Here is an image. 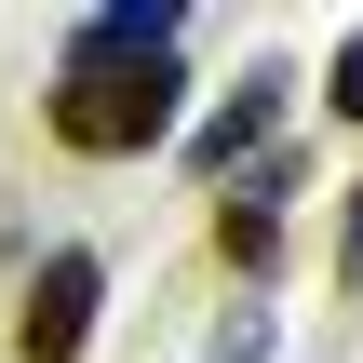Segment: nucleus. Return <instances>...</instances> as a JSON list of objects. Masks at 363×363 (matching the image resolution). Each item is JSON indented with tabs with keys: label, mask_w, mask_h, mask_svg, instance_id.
I'll return each mask as SVG.
<instances>
[{
	"label": "nucleus",
	"mask_w": 363,
	"mask_h": 363,
	"mask_svg": "<svg viewBox=\"0 0 363 363\" xmlns=\"http://www.w3.org/2000/svg\"><path fill=\"white\" fill-rule=\"evenodd\" d=\"M175 108H189V67H175V13H162V0H148V13H135V0L94 13V27L67 40L54 94H40L54 148H81V162H135V148H162Z\"/></svg>",
	"instance_id": "f257e3e1"
},
{
	"label": "nucleus",
	"mask_w": 363,
	"mask_h": 363,
	"mask_svg": "<svg viewBox=\"0 0 363 363\" xmlns=\"http://www.w3.org/2000/svg\"><path fill=\"white\" fill-rule=\"evenodd\" d=\"M94 296H108V269H94L81 242H54V256L27 269V310H13V363H81V337H94Z\"/></svg>",
	"instance_id": "f03ea898"
},
{
	"label": "nucleus",
	"mask_w": 363,
	"mask_h": 363,
	"mask_svg": "<svg viewBox=\"0 0 363 363\" xmlns=\"http://www.w3.org/2000/svg\"><path fill=\"white\" fill-rule=\"evenodd\" d=\"M269 121H283V67H256V81L189 135V175H242V148H269Z\"/></svg>",
	"instance_id": "7ed1b4c3"
},
{
	"label": "nucleus",
	"mask_w": 363,
	"mask_h": 363,
	"mask_svg": "<svg viewBox=\"0 0 363 363\" xmlns=\"http://www.w3.org/2000/svg\"><path fill=\"white\" fill-rule=\"evenodd\" d=\"M216 256H229L242 283H269V256H283V202H256V189H229V202H216Z\"/></svg>",
	"instance_id": "20e7f679"
},
{
	"label": "nucleus",
	"mask_w": 363,
	"mask_h": 363,
	"mask_svg": "<svg viewBox=\"0 0 363 363\" xmlns=\"http://www.w3.org/2000/svg\"><path fill=\"white\" fill-rule=\"evenodd\" d=\"M323 108H337V121H363V40H337V67H323Z\"/></svg>",
	"instance_id": "39448f33"
},
{
	"label": "nucleus",
	"mask_w": 363,
	"mask_h": 363,
	"mask_svg": "<svg viewBox=\"0 0 363 363\" xmlns=\"http://www.w3.org/2000/svg\"><path fill=\"white\" fill-rule=\"evenodd\" d=\"M337 269H363V175H350V229H337Z\"/></svg>",
	"instance_id": "423d86ee"
}]
</instances>
